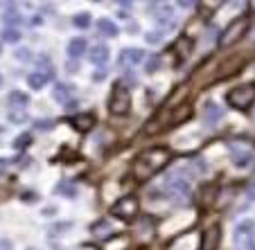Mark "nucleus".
<instances>
[{
  "label": "nucleus",
  "mask_w": 255,
  "mask_h": 250,
  "mask_svg": "<svg viewBox=\"0 0 255 250\" xmlns=\"http://www.w3.org/2000/svg\"><path fill=\"white\" fill-rule=\"evenodd\" d=\"M169 160H172L169 149H165V147H151V149H147V151L135 156L131 173H133L135 180L142 183V180H149L154 173H158Z\"/></svg>",
  "instance_id": "f257e3e1"
},
{
  "label": "nucleus",
  "mask_w": 255,
  "mask_h": 250,
  "mask_svg": "<svg viewBox=\"0 0 255 250\" xmlns=\"http://www.w3.org/2000/svg\"><path fill=\"white\" fill-rule=\"evenodd\" d=\"M249 29H251V18L249 16L246 14L237 16V18L231 20L228 27L222 32V36H219V48H231V45L240 43L246 34H249Z\"/></svg>",
  "instance_id": "f03ea898"
},
{
  "label": "nucleus",
  "mask_w": 255,
  "mask_h": 250,
  "mask_svg": "<svg viewBox=\"0 0 255 250\" xmlns=\"http://www.w3.org/2000/svg\"><path fill=\"white\" fill-rule=\"evenodd\" d=\"M226 101L235 111H249L255 104V82H246L226 92Z\"/></svg>",
  "instance_id": "7ed1b4c3"
},
{
  "label": "nucleus",
  "mask_w": 255,
  "mask_h": 250,
  "mask_svg": "<svg viewBox=\"0 0 255 250\" xmlns=\"http://www.w3.org/2000/svg\"><path fill=\"white\" fill-rule=\"evenodd\" d=\"M109 113L116 117H125L129 115L131 111V95L120 82L113 83V90H111V97H109Z\"/></svg>",
  "instance_id": "20e7f679"
},
{
  "label": "nucleus",
  "mask_w": 255,
  "mask_h": 250,
  "mask_svg": "<svg viewBox=\"0 0 255 250\" xmlns=\"http://www.w3.org/2000/svg\"><path fill=\"white\" fill-rule=\"evenodd\" d=\"M111 214L116 219H120V221H133L135 217L140 214V201L135 194H129V196H122L118 203H113L111 207Z\"/></svg>",
  "instance_id": "39448f33"
},
{
  "label": "nucleus",
  "mask_w": 255,
  "mask_h": 250,
  "mask_svg": "<svg viewBox=\"0 0 255 250\" xmlns=\"http://www.w3.org/2000/svg\"><path fill=\"white\" fill-rule=\"evenodd\" d=\"M167 196L174 198L176 203L188 201V198H190V183L185 180V178H181V176L169 178V183H167Z\"/></svg>",
  "instance_id": "423d86ee"
},
{
  "label": "nucleus",
  "mask_w": 255,
  "mask_h": 250,
  "mask_svg": "<svg viewBox=\"0 0 255 250\" xmlns=\"http://www.w3.org/2000/svg\"><path fill=\"white\" fill-rule=\"evenodd\" d=\"M222 239V228L219 226H208L201 232V241H199V250H217Z\"/></svg>",
  "instance_id": "0eeeda50"
},
{
  "label": "nucleus",
  "mask_w": 255,
  "mask_h": 250,
  "mask_svg": "<svg viewBox=\"0 0 255 250\" xmlns=\"http://www.w3.org/2000/svg\"><path fill=\"white\" fill-rule=\"evenodd\" d=\"M233 239H235V244L246 241V239H255V221L253 219H244V221L237 223L235 232H233Z\"/></svg>",
  "instance_id": "6e6552de"
},
{
  "label": "nucleus",
  "mask_w": 255,
  "mask_h": 250,
  "mask_svg": "<svg viewBox=\"0 0 255 250\" xmlns=\"http://www.w3.org/2000/svg\"><path fill=\"white\" fill-rule=\"evenodd\" d=\"M142 59H144V52L140 48H125L120 52V66L133 68V66H138Z\"/></svg>",
  "instance_id": "1a4fd4ad"
},
{
  "label": "nucleus",
  "mask_w": 255,
  "mask_h": 250,
  "mask_svg": "<svg viewBox=\"0 0 255 250\" xmlns=\"http://www.w3.org/2000/svg\"><path fill=\"white\" fill-rule=\"evenodd\" d=\"M88 59H91L93 66H104V63H109V59H111V50L102 43L93 45V48L88 50Z\"/></svg>",
  "instance_id": "9d476101"
},
{
  "label": "nucleus",
  "mask_w": 255,
  "mask_h": 250,
  "mask_svg": "<svg viewBox=\"0 0 255 250\" xmlns=\"http://www.w3.org/2000/svg\"><path fill=\"white\" fill-rule=\"evenodd\" d=\"M72 126H75V131H79V133H88V131L95 126V115H93V113H77V115L72 117Z\"/></svg>",
  "instance_id": "9b49d317"
},
{
  "label": "nucleus",
  "mask_w": 255,
  "mask_h": 250,
  "mask_svg": "<svg viewBox=\"0 0 255 250\" xmlns=\"http://www.w3.org/2000/svg\"><path fill=\"white\" fill-rule=\"evenodd\" d=\"M190 117H192V104H190V101H183V106H178V108L172 111L169 124H183V122H188Z\"/></svg>",
  "instance_id": "f8f14e48"
},
{
  "label": "nucleus",
  "mask_w": 255,
  "mask_h": 250,
  "mask_svg": "<svg viewBox=\"0 0 255 250\" xmlns=\"http://www.w3.org/2000/svg\"><path fill=\"white\" fill-rule=\"evenodd\" d=\"M224 117V108L222 106H217V104H212V101H208L206 104V108H203V120H206V124L208 126H212V124H217V122Z\"/></svg>",
  "instance_id": "ddd939ff"
},
{
  "label": "nucleus",
  "mask_w": 255,
  "mask_h": 250,
  "mask_svg": "<svg viewBox=\"0 0 255 250\" xmlns=\"http://www.w3.org/2000/svg\"><path fill=\"white\" fill-rule=\"evenodd\" d=\"M86 39H82V36H77V39H72L70 43H68V48H66V52H68V57L70 59H79L84 52H86Z\"/></svg>",
  "instance_id": "4468645a"
},
{
  "label": "nucleus",
  "mask_w": 255,
  "mask_h": 250,
  "mask_svg": "<svg viewBox=\"0 0 255 250\" xmlns=\"http://www.w3.org/2000/svg\"><path fill=\"white\" fill-rule=\"evenodd\" d=\"M97 29H100L102 36H109V39H116L118 34H120V27H118L113 20H109V18H100V20H97Z\"/></svg>",
  "instance_id": "2eb2a0df"
},
{
  "label": "nucleus",
  "mask_w": 255,
  "mask_h": 250,
  "mask_svg": "<svg viewBox=\"0 0 255 250\" xmlns=\"http://www.w3.org/2000/svg\"><path fill=\"white\" fill-rule=\"evenodd\" d=\"M0 20H2L7 27H18V23L23 20V16H20V11H16L11 5H7V11L0 14Z\"/></svg>",
  "instance_id": "dca6fc26"
},
{
  "label": "nucleus",
  "mask_w": 255,
  "mask_h": 250,
  "mask_svg": "<svg viewBox=\"0 0 255 250\" xmlns=\"http://www.w3.org/2000/svg\"><path fill=\"white\" fill-rule=\"evenodd\" d=\"M111 223H109V219H100L97 223H93L91 226V235L97 237V239H104V237L111 235Z\"/></svg>",
  "instance_id": "f3484780"
},
{
  "label": "nucleus",
  "mask_w": 255,
  "mask_h": 250,
  "mask_svg": "<svg viewBox=\"0 0 255 250\" xmlns=\"http://www.w3.org/2000/svg\"><path fill=\"white\" fill-rule=\"evenodd\" d=\"M192 50H194V39H190V36H181V39H178L176 52L181 54V61H185V59L192 54Z\"/></svg>",
  "instance_id": "a211bd4d"
},
{
  "label": "nucleus",
  "mask_w": 255,
  "mask_h": 250,
  "mask_svg": "<svg viewBox=\"0 0 255 250\" xmlns=\"http://www.w3.org/2000/svg\"><path fill=\"white\" fill-rule=\"evenodd\" d=\"M48 82H50V75L41 73V70H36V73L27 75V83H29V88H34V90H41V88H43Z\"/></svg>",
  "instance_id": "6ab92c4d"
},
{
  "label": "nucleus",
  "mask_w": 255,
  "mask_h": 250,
  "mask_svg": "<svg viewBox=\"0 0 255 250\" xmlns=\"http://www.w3.org/2000/svg\"><path fill=\"white\" fill-rule=\"evenodd\" d=\"M231 160H233L235 167H246V165L253 160V154H251L249 149H235L233 151V156H231Z\"/></svg>",
  "instance_id": "aec40b11"
},
{
  "label": "nucleus",
  "mask_w": 255,
  "mask_h": 250,
  "mask_svg": "<svg viewBox=\"0 0 255 250\" xmlns=\"http://www.w3.org/2000/svg\"><path fill=\"white\" fill-rule=\"evenodd\" d=\"M7 99H9L11 108H16V106H20V111H23L25 106L29 104V97H27V92H23V90H11Z\"/></svg>",
  "instance_id": "412c9836"
},
{
  "label": "nucleus",
  "mask_w": 255,
  "mask_h": 250,
  "mask_svg": "<svg viewBox=\"0 0 255 250\" xmlns=\"http://www.w3.org/2000/svg\"><path fill=\"white\" fill-rule=\"evenodd\" d=\"M201 205L203 207H210L212 205V201H217V185H206V187H203V192H201Z\"/></svg>",
  "instance_id": "4be33fe9"
},
{
  "label": "nucleus",
  "mask_w": 255,
  "mask_h": 250,
  "mask_svg": "<svg viewBox=\"0 0 255 250\" xmlns=\"http://www.w3.org/2000/svg\"><path fill=\"white\" fill-rule=\"evenodd\" d=\"M68 95H70V88H68L66 83H54V90H52L54 101H59V104H68Z\"/></svg>",
  "instance_id": "5701e85b"
},
{
  "label": "nucleus",
  "mask_w": 255,
  "mask_h": 250,
  "mask_svg": "<svg viewBox=\"0 0 255 250\" xmlns=\"http://www.w3.org/2000/svg\"><path fill=\"white\" fill-rule=\"evenodd\" d=\"M0 41H5V43H18V41H20L18 27H7V29H2V34H0Z\"/></svg>",
  "instance_id": "b1692460"
},
{
  "label": "nucleus",
  "mask_w": 255,
  "mask_h": 250,
  "mask_svg": "<svg viewBox=\"0 0 255 250\" xmlns=\"http://www.w3.org/2000/svg\"><path fill=\"white\" fill-rule=\"evenodd\" d=\"M72 25L79 27V29L91 27V14H88V11H79V14H75L72 16Z\"/></svg>",
  "instance_id": "393cba45"
},
{
  "label": "nucleus",
  "mask_w": 255,
  "mask_h": 250,
  "mask_svg": "<svg viewBox=\"0 0 255 250\" xmlns=\"http://www.w3.org/2000/svg\"><path fill=\"white\" fill-rule=\"evenodd\" d=\"M70 228H72L70 221H59L50 228V237H61V235H66V232H70Z\"/></svg>",
  "instance_id": "a878e982"
},
{
  "label": "nucleus",
  "mask_w": 255,
  "mask_h": 250,
  "mask_svg": "<svg viewBox=\"0 0 255 250\" xmlns=\"http://www.w3.org/2000/svg\"><path fill=\"white\" fill-rule=\"evenodd\" d=\"M29 145H32V135L29 133H23V135H18V138L14 140V149H18V151L27 149Z\"/></svg>",
  "instance_id": "bb28decb"
},
{
  "label": "nucleus",
  "mask_w": 255,
  "mask_h": 250,
  "mask_svg": "<svg viewBox=\"0 0 255 250\" xmlns=\"http://www.w3.org/2000/svg\"><path fill=\"white\" fill-rule=\"evenodd\" d=\"M29 117H27V113L25 111H9V122L11 124H25Z\"/></svg>",
  "instance_id": "cd10ccee"
},
{
  "label": "nucleus",
  "mask_w": 255,
  "mask_h": 250,
  "mask_svg": "<svg viewBox=\"0 0 255 250\" xmlns=\"http://www.w3.org/2000/svg\"><path fill=\"white\" fill-rule=\"evenodd\" d=\"M57 192L61 194V196H66V198H75V196H77V189L72 187V185H68V183H61V185H59Z\"/></svg>",
  "instance_id": "c85d7f7f"
},
{
  "label": "nucleus",
  "mask_w": 255,
  "mask_h": 250,
  "mask_svg": "<svg viewBox=\"0 0 255 250\" xmlns=\"http://www.w3.org/2000/svg\"><path fill=\"white\" fill-rule=\"evenodd\" d=\"M158 68H160V57H151L149 61H147L144 73H147V75H154V73H158Z\"/></svg>",
  "instance_id": "c756f323"
},
{
  "label": "nucleus",
  "mask_w": 255,
  "mask_h": 250,
  "mask_svg": "<svg viewBox=\"0 0 255 250\" xmlns=\"http://www.w3.org/2000/svg\"><path fill=\"white\" fill-rule=\"evenodd\" d=\"M144 41H149V43H158V41H163V29H160V32L144 34Z\"/></svg>",
  "instance_id": "7c9ffc66"
},
{
  "label": "nucleus",
  "mask_w": 255,
  "mask_h": 250,
  "mask_svg": "<svg viewBox=\"0 0 255 250\" xmlns=\"http://www.w3.org/2000/svg\"><path fill=\"white\" fill-rule=\"evenodd\" d=\"M237 250H255V239H246V241H240L235 244Z\"/></svg>",
  "instance_id": "2f4dec72"
},
{
  "label": "nucleus",
  "mask_w": 255,
  "mask_h": 250,
  "mask_svg": "<svg viewBox=\"0 0 255 250\" xmlns=\"http://www.w3.org/2000/svg\"><path fill=\"white\" fill-rule=\"evenodd\" d=\"M0 250H14V246L9 239H0Z\"/></svg>",
  "instance_id": "473e14b6"
},
{
  "label": "nucleus",
  "mask_w": 255,
  "mask_h": 250,
  "mask_svg": "<svg viewBox=\"0 0 255 250\" xmlns=\"http://www.w3.org/2000/svg\"><path fill=\"white\" fill-rule=\"evenodd\" d=\"M246 196H249L251 201H255V183H253V185H249V192H246Z\"/></svg>",
  "instance_id": "72a5a7b5"
},
{
  "label": "nucleus",
  "mask_w": 255,
  "mask_h": 250,
  "mask_svg": "<svg viewBox=\"0 0 255 250\" xmlns=\"http://www.w3.org/2000/svg\"><path fill=\"white\" fill-rule=\"evenodd\" d=\"M43 214H45V217H52V214H57V207H45Z\"/></svg>",
  "instance_id": "f704fd0d"
},
{
  "label": "nucleus",
  "mask_w": 255,
  "mask_h": 250,
  "mask_svg": "<svg viewBox=\"0 0 255 250\" xmlns=\"http://www.w3.org/2000/svg\"><path fill=\"white\" fill-rule=\"evenodd\" d=\"M16 57H20V59H27V57H29V52H27V50H20V52H18V50H16Z\"/></svg>",
  "instance_id": "c9c22d12"
},
{
  "label": "nucleus",
  "mask_w": 255,
  "mask_h": 250,
  "mask_svg": "<svg viewBox=\"0 0 255 250\" xmlns=\"http://www.w3.org/2000/svg\"><path fill=\"white\" fill-rule=\"evenodd\" d=\"M68 73H77V63H68Z\"/></svg>",
  "instance_id": "e433bc0d"
},
{
  "label": "nucleus",
  "mask_w": 255,
  "mask_h": 250,
  "mask_svg": "<svg viewBox=\"0 0 255 250\" xmlns=\"http://www.w3.org/2000/svg\"><path fill=\"white\" fill-rule=\"evenodd\" d=\"M52 124H54V122H41V124H36V126H39V129H50Z\"/></svg>",
  "instance_id": "4c0bfd02"
},
{
  "label": "nucleus",
  "mask_w": 255,
  "mask_h": 250,
  "mask_svg": "<svg viewBox=\"0 0 255 250\" xmlns=\"http://www.w3.org/2000/svg\"><path fill=\"white\" fill-rule=\"evenodd\" d=\"M0 86H2V75H0Z\"/></svg>",
  "instance_id": "58836bf2"
},
{
  "label": "nucleus",
  "mask_w": 255,
  "mask_h": 250,
  "mask_svg": "<svg viewBox=\"0 0 255 250\" xmlns=\"http://www.w3.org/2000/svg\"><path fill=\"white\" fill-rule=\"evenodd\" d=\"M0 52H2V48H0Z\"/></svg>",
  "instance_id": "ea45409f"
},
{
  "label": "nucleus",
  "mask_w": 255,
  "mask_h": 250,
  "mask_svg": "<svg viewBox=\"0 0 255 250\" xmlns=\"http://www.w3.org/2000/svg\"><path fill=\"white\" fill-rule=\"evenodd\" d=\"M29 250H34V248H29Z\"/></svg>",
  "instance_id": "a19ab883"
}]
</instances>
